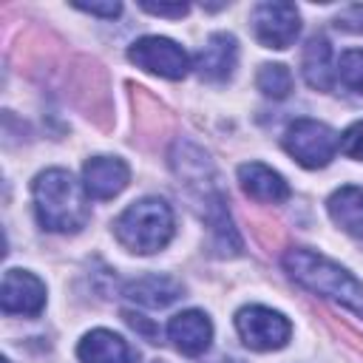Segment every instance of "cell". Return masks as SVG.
Masks as SVG:
<instances>
[{"mask_svg":"<svg viewBox=\"0 0 363 363\" xmlns=\"http://www.w3.org/2000/svg\"><path fill=\"white\" fill-rule=\"evenodd\" d=\"M125 295L142 306H153V309H162L167 303H173L179 295H182V284L173 281L170 275H145V278H136L125 286Z\"/></svg>","mask_w":363,"mask_h":363,"instance_id":"cell-16","label":"cell"},{"mask_svg":"<svg viewBox=\"0 0 363 363\" xmlns=\"http://www.w3.org/2000/svg\"><path fill=\"white\" fill-rule=\"evenodd\" d=\"M130 182V170L116 156H94L82 167V187L88 199H113Z\"/></svg>","mask_w":363,"mask_h":363,"instance_id":"cell-9","label":"cell"},{"mask_svg":"<svg viewBox=\"0 0 363 363\" xmlns=\"http://www.w3.org/2000/svg\"><path fill=\"white\" fill-rule=\"evenodd\" d=\"M173 230H176L173 210L162 199H139L130 207H125L122 216L113 221V233L119 244L139 255H150L167 247Z\"/></svg>","mask_w":363,"mask_h":363,"instance_id":"cell-3","label":"cell"},{"mask_svg":"<svg viewBox=\"0 0 363 363\" xmlns=\"http://www.w3.org/2000/svg\"><path fill=\"white\" fill-rule=\"evenodd\" d=\"M235 329H238L241 340L250 349H255V352L281 349V346H286V340L292 335V326H289V320L281 312L267 309V306H258V303L238 309Z\"/></svg>","mask_w":363,"mask_h":363,"instance_id":"cell-5","label":"cell"},{"mask_svg":"<svg viewBox=\"0 0 363 363\" xmlns=\"http://www.w3.org/2000/svg\"><path fill=\"white\" fill-rule=\"evenodd\" d=\"M329 207V216L332 221L354 235V238H363V187H354V184H346L340 190H335L326 201Z\"/></svg>","mask_w":363,"mask_h":363,"instance_id":"cell-15","label":"cell"},{"mask_svg":"<svg viewBox=\"0 0 363 363\" xmlns=\"http://www.w3.org/2000/svg\"><path fill=\"white\" fill-rule=\"evenodd\" d=\"M301 65H303V79H306L309 88H315V91H332V85H335L337 77H335L332 48H329V40L326 37H320V34L309 37V43L303 48Z\"/></svg>","mask_w":363,"mask_h":363,"instance_id":"cell-14","label":"cell"},{"mask_svg":"<svg viewBox=\"0 0 363 363\" xmlns=\"http://www.w3.org/2000/svg\"><path fill=\"white\" fill-rule=\"evenodd\" d=\"M252 28L261 45L267 48H289L301 34V14L292 3L267 0L252 9Z\"/></svg>","mask_w":363,"mask_h":363,"instance_id":"cell-7","label":"cell"},{"mask_svg":"<svg viewBox=\"0 0 363 363\" xmlns=\"http://www.w3.org/2000/svg\"><path fill=\"white\" fill-rule=\"evenodd\" d=\"M255 85H258V91H261L264 96L284 99V96H289V91H292V74H289V68L281 65V62H267V65H261V71H258V77H255Z\"/></svg>","mask_w":363,"mask_h":363,"instance_id":"cell-17","label":"cell"},{"mask_svg":"<svg viewBox=\"0 0 363 363\" xmlns=\"http://www.w3.org/2000/svg\"><path fill=\"white\" fill-rule=\"evenodd\" d=\"M235 60H238V45H235V37L233 34H210L207 45L201 48V54L196 57V71L201 79H210V82H221L233 74L235 68Z\"/></svg>","mask_w":363,"mask_h":363,"instance_id":"cell-12","label":"cell"},{"mask_svg":"<svg viewBox=\"0 0 363 363\" xmlns=\"http://www.w3.org/2000/svg\"><path fill=\"white\" fill-rule=\"evenodd\" d=\"M340 150H343L349 159L363 162V122H354L352 128L343 130V136H340Z\"/></svg>","mask_w":363,"mask_h":363,"instance_id":"cell-19","label":"cell"},{"mask_svg":"<svg viewBox=\"0 0 363 363\" xmlns=\"http://www.w3.org/2000/svg\"><path fill=\"white\" fill-rule=\"evenodd\" d=\"M335 77H337L346 88L363 94V48H349V51H343L340 60H337V65H335Z\"/></svg>","mask_w":363,"mask_h":363,"instance_id":"cell-18","label":"cell"},{"mask_svg":"<svg viewBox=\"0 0 363 363\" xmlns=\"http://www.w3.org/2000/svg\"><path fill=\"white\" fill-rule=\"evenodd\" d=\"M128 60L164 79H182L190 71L187 51L167 37H139L128 48Z\"/></svg>","mask_w":363,"mask_h":363,"instance_id":"cell-6","label":"cell"},{"mask_svg":"<svg viewBox=\"0 0 363 363\" xmlns=\"http://www.w3.org/2000/svg\"><path fill=\"white\" fill-rule=\"evenodd\" d=\"M284 267L295 284H301L323 298H332L363 318V284L352 272H346L340 264H335L326 255L312 252L306 247H295L284 255Z\"/></svg>","mask_w":363,"mask_h":363,"instance_id":"cell-2","label":"cell"},{"mask_svg":"<svg viewBox=\"0 0 363 363\" xmlns=\"http://www.w3.org/2000/svg\"><path fill=\"white\" fill-rule=\"evenodd\" d=\"M337 28L343 31H354V34H363V6H349L337 14Z\"/></svg>","mask_w":363,"mask_h":363,"instance_id":"cell-20","label":"cell"},{"mask_svg":"<svg viewBox=\"0 0 363 363\" xmlns=\"http://www.w3.org/2000/svg\"><path fill=\"white\" fill-rule=\"evenodd\" d=\"M340 147L337 133L318 119H295L284 133V150L301 167H326Z\"/></svg>","mask_w":363,"mask_h":363,"instance_id":"cell-4","label":"cell"},{"mask_svg":"<svg viewBox=\"0 0 363 363\" xmlns=\"http://www.w3.org/2000/svg\"><path fill=\"white\" fill-rule=\"evenodd\" d=\"M142 9L156 17H184L190 11L187 3H142Z\"/></svg>","mask_w":363,"mask_h":363,"instance_id":"cell-21","label":"cell"},{"mask_svg":"<svg viewBox=\"0 0 363 363\" xmlns=\"http://www.w3.org/2000/svg\"><path fill=\"white\" fill-rule=\"evenodd\" d=\"M74 9L88 11V14H96V17H105V20H113L122 11L119 3H74Z\"/></svg>","mask_w":363,"mask_h":363,"instance_id":"cell-22","label":"cell"},{"mask_svg":"<svg viewBox=\"0 0 363 363\" xmlns=\"http://www.w3.org/2000/svg\"><path fill=\"white\" fill-rule=\"evenodd\" d=\"M125 320H128V323H130L136 332H142L147 340H153V337H156V326H153V323H150L145 315H136V312H125ZM153 343H156V340H153Z\"/></svg>","mask_w":363,"mask_h":363,"instance_id":"cell-23","label":"cell"},{"mask_svg":"<svg viewBox=\"0 0 363 363\" xmlns=\"http://www.w3.org/2000/svg\"><path fill=\"white\" fill-rule=\"evenodd\" d=\"M238 182H241V190L255 199V201H264V204H278V201H286L289 199V184L284 182V176L261 162H247L238 167Z\"/></svg>","mask_w":363,"mask_h":363,"instance_id":"cell-11","label":"cell"},{"mask_svg":"<svg viewBox=\"0 0 363 363\" xmlns=\"http://www.w3.org/2000/svg\"><path fill=\"white\" fill-rule=\"evenodd\" d=\"M34 210L37 221L51 233H77L88 224V193L68 170L51 167L34 179Z\"/></svg>","mask_w":363,"mask_h":363,"instance_id":"cell-1","label":"cell"},{"mask_svg":"<svg viewBox=\"0 0 363 363\" xmlns=\"http://www.w3.org/2000/svg\"><path fill=\"white\" fill-rule=\"evenodd\" d=\"M77 357L82 363H130V346L111 329H94L79 340Z\"/></svg>","mask_w":363,"mask_h":363,"instance_id":"cell-13","label":"cell"},{"mask_svg":"<svg viewBox=\"0 0 363 363\" xmlns=\"http://www.w3.org/2000/svg\"><path fill=\"white\" fill-rule=\"evenodd\" d=\"M0 306L6 315L34 318L45 306V284L26 269H9L0 286Z\"/></svg>","mask_w":363,"mask_h":363,"instance_id":"cell-8","label":"cell"},{"mask_svg":"<svg viewBox=\"0 0 363 363\" xmlns=\"http://www.w3.org/2000/svg\"><path fill=\"white\" fill-rule=\"evenodd\" d=\"M167 337L170 343L187 354V357H199L210 349V340H213V323L204 312L199 309H184L179 315L170 318L167 323Z\"/></svg>","mask_w":363,"mask_h":363,"instance_id":"cell-10","label":"cell"}]
</instances>
